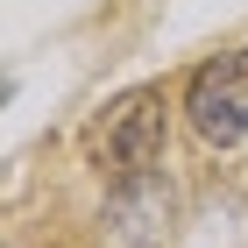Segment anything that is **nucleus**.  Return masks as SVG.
<instances>
[{
	"label": "nucleus",
	"mask_w": 248,
	"mask_h": 248,
	"mask_svg": "<svg viewBox=\"0 0 248 248\" xmlns=\"http://www.w3.org/2000/svg\"><path fill=\"white\" fill-rule=\"evenodd\" d=\"M163 114H170V99L156 93V85H142V93H121L107 114H99L93 128V156H99V170H114V177H142L163 156Z\"/></svg>",
	"instance_id": "1"
},
{
	"label": "nucleus",
	"mask_w": 248,
	"mask_h": 248,
	"mask_svg": "<svg viewBox=\"0 0 248 248\" xmlns=\"http://www.w3.org/2000/svg\"><path fill=\"white\" fill-rule=\"evenodd\" d=\"M185 114L220 149L241 142L248 135V50H227V57L199 64V78H191V93H185Z\"/></svg>",
	"instance_id": "2"
}]
</instances>
